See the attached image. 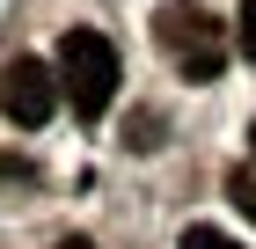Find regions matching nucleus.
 <instances>
[{"mask_svg": "<svg viewBox=\"0 0 256 249\" xmlns=\"http://www.w3.org/2000/svg\"><path fill=\"white\" fill-rule=\"evenodd\" d=\"M59 88L74 103V117H102L118 96V52L102 30H66L59 37Z\"/></svg>", "mask_w": 256, "mask_h": 249, "instance_id": "obj_1", "label": "nucleus"}, {"mask_svg": "<svg viewBox=\"0 0 256 249\" xmlns=\"http://www.w3.org/2000/svg\"><path fill=\"white\" fill-rule=\"evenodd\" d=\"M59 249H88V242H59Z\"/></svg>", "mask_w": 256, "mask_h": 249, "instance_id": "obj_7", "label": "nucleus"}, {"mask_svg": "<svg viewBox=\"0 0 256 249\" xmlns=\"http://www.w3.org/2000/svg\"><path fill=\"white\" fill-rule=\"evenodd\" d=\"M59 74L44 66V59H15L8 66V81H0V110L15 117V125H44V117L59 110Z\"/></svg>", "mask_w": 256, "mask_h": 249, "instance_id": "obj_3", "label": "nucleus"}, {"mask_svg": "<svg viewBox=\"0 0 256 249\" xmlns=\"http://www.w3.org/2000/svg\"><path fill=\"white\" fill-rule=\"evenodd\" d=\"M234 44L256 59V0H242V15H234Z\"/></svg>", "mask_w": 256, "mask_h": 249, "instance_id": "obj_6", "label": "nucleus"}, {"mask_svg": "<svg viewBox=\"0 0 256 249\" xmlns=\"http://www.w3.org/2000/svg\"><path fill=\"white\" fill-rule=\"evenodd\" d=\"M154 37H161V52L176 59V74L220 81V66H227V30H220L198 0H168V8L154 15Z\"/></svg>", "mask_w": 256, "mask_h": 249, "instance_id": "obj_2", "label": "nucleus"}, {"mask_svg": "<svg viewBox=\"0 0 256 249\" xmlns=\"http://www.w3.org/2000/svg\"><path fill=\"white\" fill-rule=\"evenodd\" d=\"M176 249H242V242H234L227 227H183V242H176Z\"/></svg>", "mask_w": 256, "mask_h": 249, "instance_id": "obj_4", "label": "nucleus"}, {"mask_svg": "<svg viewBox=\"0 0 256 249\" xmlns=\"http://www.w3.org/2000/svg\"><path fill=\"white\" fill-rule=\"evenodd\" d=\"M249 147H256V125H249Z\"/></svg>", "mask_w": 256, "mask_h": 249, "instance_id": "obj_8", "label": "nucleus"}, {"mask_svg": "<svg viewBox=\"0 0 256 249\" xmlns=\"http://www.w3.org/2000/svg\"><path fill=\"white\" fill-rule=\"evenodd\" d=\"M227 198H234V205L256 220V176H249V169H234V176H227Z\"/></svg>", "mask_w": 256, "mask_h": 249, "instance_id": "obj_5", "label": "nucleus"}]
</instances>
